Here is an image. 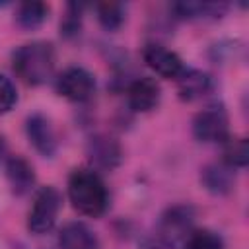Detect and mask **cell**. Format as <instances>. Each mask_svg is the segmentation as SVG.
<instances>
[{"label": "cell", "instance_id": "6da1fadb", "mask_svg": "<svg viewBox=\"0 0 249 249\" xmlns=\"http://www.w3.org/2000/svg\"><path fill=\"white\" fill-rule=\"evenodd\" d=\"M68 198L84 216H99L105 212L109 195L105 183L93 169H74L68 179Z\"/></svg>", "mask_w": 249, "mask_h": 249}, {"label": "cell", "instance_id": "7a4b0ae2", "mask_svg": "<svg viewBox=\"0 0 249 249\" xmlns=\"http://www.w3.org/2000/svg\"><path fill=\"white\" fill-rule=\"evenodd\" d=\"M14 70L29 86H39L47 82L54 68V49L51 43L33 41L21 45L14 53Z\"/></svg>", "mask_w": 249, "mask_h": 249}, {"label": "cell", "instance_id": "3957f363", "mask_svg": "<svg viewBox=\"0 0 249 249\" xmlns=\"http://www.w3.org/2000/svg\"><path fill=\"white\" fill-rule=\"evenodd\" d=\"M193 224H195V208L189 204H175L161 214L158 235L179 249L181 245L187 243L189 235L195 231Z\"/></svg>", "mask_w": 249, "mask_h": 249}, {"label": "cell", "instance_id": "277c9868", "mask_svg": "<svg viewBox=\"0 0 249 249\" xmlns=\"http://www.w3.org/2000/svg\"><path fill=\"white\" fill-rule=\"evenodd\" d=\"M62 206V196L54 187H43L29 210L27 216V228L33 233H47L58 216V210Z\"/></svg>", "mask_w": 249, "mask_h": 249}, {"label": "cell", "instance_id": "5b68a950", "mask_svg": "<svg viewBox=\"0 0 249 249\" xmlns=\"http://www.w3.org/2000/svg\"><path fill=\"white\" fill-rule=\"evenodd\" d=\"M193 134L200 142H224L230 138V119L222 105H210L193 119Z\"/></svg>", "mask_w": 249, "mask_h": 249}, {"label": "cell", "instance_id": "8992f818", "mask_svg": "<svg viewBox=\"0 0 249 249\" xmlns=\"http://www.w3.org/2000/svg\"><path fill=\"white\" fill-rule=\"evenodd\" d=\"M93 89H95V80L82 66H70L62 70L60 76L56 78V91L62 97L76 103L88 101L93 95Z\"/></svg>", "mask_w": 249, "mask_h": 249}, {"label": "cell", "instance_id": "52a82bcc", "mask_svg": "<svg viewBox=\"0 0 249 249\" xmlns=\"http://www.w3.org/2000/svg\"><path fill=\"white\" fill-rule=\"evenodd\" d=\"M142 58L144 62L161 78H169V80H177L181 76V72L185 70L183 60L169 49L158 45V43H150L142 49Z\"/></svg>", "mask_w": 249, "mask_h": 249}, {"label": "cell", "instance_id": "ba28073f", "mask_svg": "<svg viewBox=\"0 0 249 249\" xmlns=\"http://www.w3.org/2000/svg\"><path fill=\"white\" fill-rule=\"evenodd\" d=\"M25 130H27V138L29 142L33 144V148L45 156V158H51L54 156L56 152V132L51 124V121L41 115V113H33L31 117H27V123H25Z\"/></svg>", "mask_w": 249, "mask_h": 249}, {"label": "cell", "instance_id": "9c48e42d", "mask_svg": "<svg viewBox=\"0 0 249 249\" xmlns=\"http://www.w3.org/2000/svg\"><path fill=\"white\" fill-rule=\"evenodd\" d=\"M88 158L99 169H115L123 160V148L113 136L97 134L88 142Z\"/></svg>", "mask_w": 249, "mask_h": 249}, {"label": "cell", "instance_id": "30bf717a", "mask_svg": "<svg viewBox=\"0 0 249 249\" xmlns=\"http://www.w3.org/2000/svg\"><path fill=\"white\" fill-rule=\"evenodd\" d=\"M160 95H161V89H160V84L154 80V78H138L134 80L128 89H126V97H128V105L132 111H138V113H148L152 111L158 101H160Z\"/></svg>", "mask_w": 249, "mask_h": 249}, {"label": "cell", "instance_id": "8fae6325", "mask_svg": "<svg viewBox=\"0 0 249 249\" xmlns=\"http://www.w3.org/2000/svg\"><path fill=\"white\" fill-rule=\"evenodd\" d=\"M212 88V80L206 72L195 70V68H185L181 76L177 78V91L183 101H195L202 95H206Z\"/></svg>", "mask_w": 249, "mask_h": 249}, {"label": "cell", "instance_id": "7c38bea8", "mask_svg": "<svg viewBox=\"0 0 249 249\" xmlns=\"http://www.w3.org/2000/svg\"><path fill=\"white\" fill-rule=\"evenodd\" d=\"M6 177H8V183L16 195H25L35 185L33 165L21 156H12L6 161Z\"/></svg>", "mask_w": 249, "mask_h": 249}, {"label": "cell", "instance_id": "4fadbf2b", "mask_svg": "<svg viewBox=\"0 0 249 249\" xmlns=\"http://www.w3.org/2000/svg\"><path fill=\"white\" fill-rule=\"evenodd\" d=\"M62 249H97V237L84 222H68L58 233Z\"/></svg>", "mask_w": 249, "mask_h": 249}, {"label": "cell", "instance_id": "5bb4252c", "mask_svg": "<svg viewBox=\"0 0 249 249\" xmlns=\"http://www.w3.org/2000/svg\"><path fill=\"white\" fill-rule=\"evenodd\" d=\"M200 181L212 195H228L235 183L233 167L226 163H208L200 173Z\"/></svg>", "mask_w": 249, "mask_h": 249}, {"label": "cell", "instance_id": "9a60e30c", "mask_svg": "<svg viewBox=\"0 0 249 249\" xmlns=\"http://www.w3.org/2000/svg\"><path fill=\"white\" fill-rule=\"evenodd\" d=\"M177 18L183 19H196V18H220L228 4H216V2H177L171 6Z\"/></svg>", "mask_w": 249, "mask_h": 249}, {"label": "cell", "instance_id": "2e32d148", "mask_svg": "<svg viewBox=\"0 0 249 249\" xmlns=\"http://www.w3.org/2000/svg\"><path fill=\"white\" fill-rule=\"evenodd\" d=\"M49 18V6L45 2H21L16 10V21L23 29H35Z\"/></svg>", "mask_w": 249, "mask_h": 249}, {"label": "cell", "instance_id": "e0dca14e", "mask_svg": "<svg viewBox=\"0 0 249 249\" xmlns=\"http://www.w3.org/2000/svg\"><path fill=\"white\" fill-rule=\"evenodd\" d=\"M224 163L230 167H245L249 163V146L245 138L230 136L224 140Z\"/></svg>", "mask_w": 249, "mask_h": 249}, {"label": "cell", "instance_id": "ac0fdd59", "mask_svg": "<svg viewBox=\"0 0 249 249\" xmlns=\"http://www.w3.org/2000/svg\"><path fill=\"white\" fill-rule=\"evenodd\" d=\"M97 19L107 31H115L124 21V6L121 2H99L95 6Z\"/></svg>", "mask_w": 249, "mask_h": 249}, {"label": "cell", "instance_id": "d6986e66", "mask_svg": "<svg viewBox=\"0 0 249 249\" xmlns=\"http://www.w3.org/2000/svg\"><path fill=\"white\" fill-rule=\"evenodd\" d=\"M187 249H224V241L218 233L210 231V230H196L189 235Z\"/></svg>", "mask_w": 249, "mask_h": 249}, {"label": "cell", "instance_id": "ffe728a7", "mask_svg": "<svg viewBox=\"0 0 249 249\" xmlns=\"http://www.w3.org/2000/svg\"><path fill=\"white\" fill-rule=\"evenodd\" d=\"M82 4H74L70 2L66 6V14L60 21V33L64 37H72L80 33V25H82Z\"/></svg>", "mask_w": 249, "mask_h": 249}, {"label": "cell", "instance_id": "44dd1931", "mask_svg": "<svg viewBox=\"0 0 249 249\" xmlns=\"http://www.w3.org/2000/svg\"><path fill=\"white\" fill-rule=\"evenodd\" d=\"M16 103H18V93L12 80L0 74V115L12 111Z\"/></svg>", "mask_w": 249, "mask_h": 249}, {"label": "cell", "instance_id": "7402d4cb", "mask_svg": "<svg viewBox=\"0 0 249 249\" xmlns=\"http://www.w3.org/2000/svg\"><path fill=\"white\" fill-rule=\"evenodd\" d=\"M140 249H177L175 245H171V243H167L165 239H161L160 235H156V237H150V239H146L144 243H142V247Z\"/></svg>", "mask_w": 249, "mask_h": 249}, {"label": "cell", "instance_id": "603a6c76", "mask_svg": "<svg viewBox=\"0 0 249 249\" xmlns=\"http://www.w3.org/2000/svg\"><path fill=\"white\" fill-rule=\"evenodd\" d=\"M4 154H6V140L0 136V160L4 158Z\"/></svg>", "mask_w": 249, "mask_h": 249}]
</instances>
